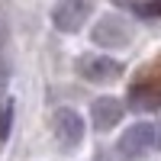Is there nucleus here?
Instances as JSON below:
<instances>
[{
    "mask_svg": "<svg viewBox=\"0 0 161 161\" xmlns=\"http://www.w3.org/2000/svg\"><path fill=\"white\" fill-rule=\"evenodd\" d=\"M155 148V126L152 123H132L116 142L119 161H142Z\"/></svg>",
    "mask_w": 161,
    "mask_h": 161,
    "instance_id": "f257e3e1",
    "label": "nucleus"
},
{
    "mask_svg": "<svg viewBox=\"0 0 161 161\" xmlns=\"http://www.w3.org/2000/svg\"><path fill=\"white\" fill-rule=\"evenodd\" d=\"M93 13V0H58L52 10V26L58 32H77Z\"/></svg>",
    "mask_w": 161,
    "mask_h": 161,
    "instance_id": "f03ea898",
    "label": "nucleus"
},
{
    "mask_svg": "<svg viewBox=\"0 0 161 161\" xmlns=\"http://www.w3.org/2000/svg\"><path fill=\"white\" fill-rule=\"evenodd\" d=\"M90 39H93V45H100V48H126L129 39H132V29H129V23L123 16L110 13V16L97 19V26L90 29Z\"/></svg>",
    "mask_w": 161,
    "mask_h": 161,
    "instance_id": "7ed1b4c3",
    "label": "nucleus"
},
{
    "mask_svg": "<svg viewBox=\"0 0 161 161\" xmlns=\"http://www.w3.org/2000/svg\"><path fill=\"white\" fill-rule=\"evenodd\" d=\"M77 74L84 80H90V84H110V80L123 77V61H116L110 55H80Z\"/></svg>",
    "mask_w": 161,
    "mask_h": 161,
    "instance_id": "20e7f679",
    "label": "nucleus"
},
{
    "mask_svg": "<svg viewBox=\"0 0 161 161\" xmlns=\"http://www.w3.org/2000/svg\"><path fill=\"white\" fill-rule=\"evenodd\" d=\"M52 126H55V136H58V142L64 145V148H77V145L84 142L87 123H84V116H80L74 106H58Z\"/></svg>",
    "mask_w": 161,
    "mask_h": 161,
    "instance_id": "39448f33",
    "label": "nucleus"
},
{
    "mask_svg": "<svg viewBox=\"0 0 161 161\" xmlns=\"http://www.w3.org/2000/svg\"><path fill=\"white\" fill-rule=\"evenodd\" d=\"M123 116H126V106H123V100H116V97H97L90 103V119H93V129H97V132L116 129L119 123H123Z\"/></svg>",
    "mask_w": 161,
    "mask_h": 161,
    "instance_id": "423d86ee",
    "label": "nucleus"
},
{
    "mask_svg": "<svg viewBox=\"0 0 161 161\" xmlns=\"http://www.w3.org/2000/svg\"><path fill=\"white\" fill-rule=\"evenodd\" d=\"M158 103H161V93H158V90L132 87V106H136V110H155Z\"/></svg>",
    "mask_w": 161,
    "mask_h": 161,
    "instance_id": "0eeeda50",
    "label": "nucleus"
},
{
    "mask_svg": "<svg viewBox=\"0 0 161 161\" xmlns=\"http://www.w3.org/2000/svg\"><path fill=\"white\" fill-rule=\"evenodd\" d=\"M10 132H13V100L0 106V142H7Z\"/></svg>",
    "mask_w": 161,
    "mask_h": 161,
    "instance_id": "6e6552de",
    "label": "nucleus"
},
{
    "mask_svg": "<svg viewBox=\"0 0 161 161\" xmlns=\"http://www.w3.org/2000/svg\"><path fill=\"white\" fill-rule=\"evenodd\" d=\"M10 77V61L3 58V52H0V80H7Z\"/></svg>",
    "mask_w": 161,
    "mask_h": 161,
    "instance_id": "1a4fd4ad",
    "label": "nucleus"
},
{
    "mask_svg": "<svg viewBox=\"0 0 161 161\" xmlns=\"http://www.w3.org/2000/svg\"><path fill=\"white\" fill-rule=\"evenodd\" d=\"M3 42H7V23H0V48H3Z\"/></svg>",
    "mask_w": 161,
    "mask_h": 161,
    "instance_id": "9d476101",
    "label": "nucleus"
},
{
    "mask_svg": "<svg viewBox=\"0 0 161 161\" xmlns=\"http://www.w3.org/2000/svg\"><path fill=\"white\" fill-rule=\"evenodd\" d=\"M119 3H123V0H119Z\"/></svg>",
    "mask_w": 161,
    "mask_h": 161,
    "instance_id": "9b49d317",
    "label": "nucleus"
}]
</instances>
